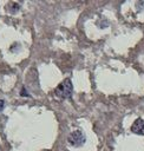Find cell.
Returning <instances> with one entry per match:
<instances>
[{
  "instance_id": "obj_1",
  "label": "cell",
  "mask_w": 144,
  "mask_h": 151,
  "mask_svg": "<svg viewBox=\"0 0 144 151\" xmlns=\"http://www.w3.org/2000/svg\"><path fill=\"white\" fill-rule=\"evenodd\" d=\"M73 91V86L70 79H65L64 81H61L54 90V94L58 98H70Z\"/></svg>"
},
{
  "instance_id": "obj_2",
  "label": "cell",
  "mask_w": 144,
  "mask_h": 151,
  "mask_svg": "<svg viewBox=\"0 0 144 151\" xmlns=\"http://www.w3.org/2000/svg\"><path fill=\"white\" fill-rule=\"evenodd\" d=\"M67 140L72 146H81L85 143V134L80 130H76L68 136Z\"/></svg>"
},
{
  "instance_id": "obj_3",
  "label": "cell",
  "mask_w": 144,
  "mask_h": 151,
  "mask_svg": "<svg viewBox=\"0 0 144 151\" xmlns=\"http://www.w3.org/2000/svg\"><path fill=\"white\" fill-rule=\"evenodd\" d=\"M131 131L136 134L144 136V119H142V118L136 119L131 126Z\"/></svg>"
},
{
  "instance_id": "obj_4",
  "label": "cell",
  "mask_w": 144,
  "mask_h": 151,
  "mask_svg": "<svg viewBox=\"0 0 144 151\" xmlns=\"http://www.w3.org/2000/svg\"><path fill=\"white\" fill-rule=\"evenodd\" d=\"M4 106H5V101H4L2 99H0V112H1V110L4 109Z\"/></svg>"
}]
</instances>
